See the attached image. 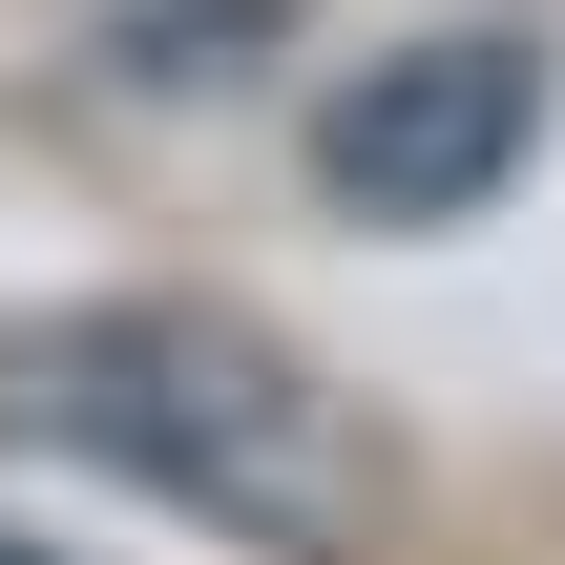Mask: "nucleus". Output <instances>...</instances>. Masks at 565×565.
<instances>
[{
    "mask_svg": "<svg viewBox=\"0 0 565 565\" xmlns=\"http://www.w3.org/2000/svg\"><path fill=\"white\" fill-rule=\"evenodd\" d=\"M0 419L63 440V461H105V482H147V503H189L210 545H252V565H356L377 503H398V482H377V419H356L294 335L189 315V294L0 335Z\"/></svg>",
    "mask_w": 565,
    "mask_h": 565,
    "instance_id": "f257e3e1",
    "label": "nucleus"
},
{
    "mask_svg": "<svg viewBox=\"0 0 565 565\" xmlns=\"http://www.w3.org/2000/svg\"><path fill=\"white\" fill-rule=\"evenodd\" d=\"M0 565H63V545H21V524H0Z\"/></svg>",
    "mask_w": 565,
    "mask_h": 565,
    "instance_id": "7ed1b4c3",
    "label": "nucleus"
},
{
    "mask_svg": "<svg viewBox=\"0 0 565 565\" xmlns=\"http://www.w3.org/2000/svg\"><path fill=\"white\" fill-rule=\"evenodd\" d=\"M524 147H545V42H377L335 105H315V189L335 210H377V231H461V210H503L524 189Z\"/></svg>",
    "mask_w": 565,
    "mask_h": 565,
    "instance_id": "f03ea898",
    "label": "nucleus"
}]
</instances>
